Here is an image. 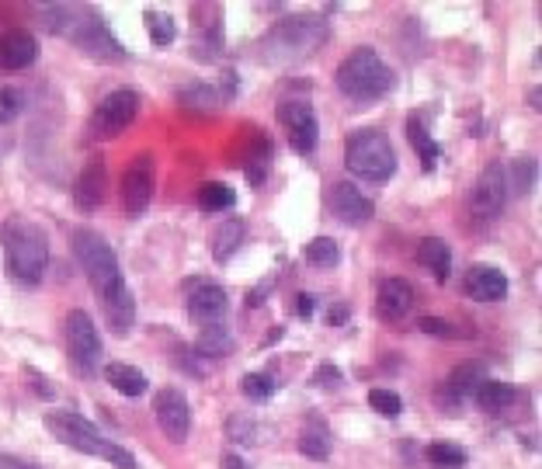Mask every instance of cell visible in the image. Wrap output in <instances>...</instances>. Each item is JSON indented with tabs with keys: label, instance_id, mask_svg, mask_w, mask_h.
<instances>
[{
	"label": "cell",
	"instance_id": "1",
	"mask_svg": "<svg viewBox=\"0 0 542 469\" xmlns=\"http://www.w3.org/2000/svg\"><path fill=\"white\" fill-rule=\"evenodd\" d=\"M73 254H77L91 289L98 292L112 331L119 337H126L136 320V299H133V292H129L126 278H122L119 258H115V251L108 247V240L94 230H77L73 233Z\"/></svg>",
	"mask_w": 542,
	"mask_h": 469
},
{
	"label": "cell",
	"instance_id": "2",
	"mask_svg": "<svg viewBox=\"0 0 542 469\" xmlns=\"http://www.w3.org/2000/svg\"><path fill=\"white\" fill-rule=\"evenodd\" d=\"M46 428L53 431L56 442H63L67 449H77L84 456L105 459L115 469H136L133 452H126L122 445L108 442L98 431V424H91L87 417H80L77 410H49L46 414Z\"/></svg>",
	"mask_w": 542,
	"mask_h": 469
},
{
	"label": "cell",
	"instance_id": "3",
	"mask_svg": "<svg viewBox=\"0 0 542 469\" xmlns=\"http://www.w3.org/2000/svg\"><path fill=\"white\" fill-rule=\"evenodd\" d=\"M4 258L14 282L39 285L49 268V244L46 233L28 219H7L4 226Z\"/></svg>",
	"mask_w": 542,
	"mask_h": 469
},
{
	"label": "cell",
	"instance_id": "4",
	"mask_svg": "<svg viewBox=\"0 0 542 469\" xmlns=\"http://www.w3.org/2000/svg\"><path fill=\"white\" fill-rule=\"evenodd\" d=\"M327 39V21L313 18V14H292L282 18L265 39V60L268 63H299L306 56H313Z\"/></svg>",
	"mask_w": 542,
	"mask_h": 469
},
{
	"label": "cell",
	"instance_id": "5",
	"mask_svg": "<svg viewBox=\"0 0 542 469\" xmlns=\"http://www.w3.org/2000/svg\"><path fill=\"white\" fill-rule=\"evenodd\" d=\"M334 80H338V91L351 101H379L393 91V70L369 46L344 56Z\"/></svg>",
	"mask_w": 542,
	"mask_h": 469
},
{
	"label": "cell",
	"instance_id": "6",
	"mask_svg": "<svg viewBox=\"0 0 542 469\" xmlns=\"http://www.w3.org/2000/svg\"><path fill=\"white\" fill-rule=\"evenodd\" d=\"M344 164L362 181H386L397 171V153H393V143L386 139V133H379V129H362V133H355L348 139V146H344Z\"/></svg>",
	"mask_w": 542,
	"mask_h": 469
},
{
	"label": "cell",
	"instance_id": "7",
	"mask_svg": "<svg viewBox=\"0 0 542 469\" xmlns=\"http://www.w3.org/2000/svg\"><path fill=\"white\" fill-rule=\"evenodd\" d=\"M70 39H73V46L84 49V53L94 56V60H105V63L126 60V49H122V42L115 39L112 28H108L105 21H101L94 11L77 14V18H73Z\"/></svg>",
	"mask_w": 542,
	"mask_h": 469
},
{
	"label": "cell",
	"instance_id": "8",
	"mask_svg": "<svg viewBox=\"0 0 542 469\" xmlns=\"http://www.w3.org/2000/svg\"><path fill=\"white\" fill-rule=\"evenodd\" d=\"M67 351H70V362L77 372L84 376H94L101 365V337L94 320L87 317L84 310H73L67 317Z\"/></svg>",
	"mask_w": 542,
	"mask_h": 469
},
{
	"label": "cell",
	"instance_id": "9",
	"mask_svg": "<svg viewBox=\"0 0 542 469\" xmlns=\"http://www.w3.org/2000/svg\"><path fill=\"white\" fill-rule=\"evenodd\" d=\"M139 112V98L129 87H119V91H112L105 101H101L98 108H94L91 115V136L94 139H112L119 136L122 129L129 126V122L136 119Z\"/></svg>",
	"mask_w": 542,
	"mask_h": 469
},
{
	"label": "cell",
	"instance_id": "10",
	"mask_svg": "<svg viewBox=\"0 0 542 469\" xmlns=\"http://www.w3.org/2000/svg\"><path fill=\"white\" fill-rule=\"evenodd\" d=\"M504 202H508V171L501 164H487L470 192V212L476 219H494L501 216Z\"/></svg>",
	"mask_w": 542,
	"mask_h": 469
},
{
	"label": "cell",
	"instance_id": "11",
	"mask_svg": "<svg viewBox=\"0 0 542 469\" xmlns=\"http://www.w3.org/2000/svg\"><path fill=\"white\" fill-rule=\"evenodd\" d=\"M226 306H230V299H226L223 285L216 282H205V278H195V282H188V292H185V310L192 320H199V324H219V320L226 317Z\"/></svg>",
	"mask_w": 542,
	"mask_h": 469
},
{
	"label": "cell",
	"instance_id": "12",
	"mask_svg": "<svg viewBox=\"0 0 542 469\" xmlns=\"http://www.w3.org/2000/svg\"><path fill=\"white\" fill-rule=\"evenodd\" d=\"M153 199V157L150 153H139L133 164L122 174V202H126L129 216L146 212V205Z\"/></svg>",
	"mask_w": 542,
	"mask_h": 469
},
{
	"label": "cell",
	"instance_id": "13",
	"mask_svg": "<svg viewBox=\"0 0 542 469\" xmlns=\"http://www.w3.org/2000/svg\"><path fill=\"white\" fill-rule=\"evenodd\" d=\"M278 119H282V126L289 129V143L296 153H313L317 150V115H313V108L306 105V101H285L282 108H278Z\"/></svg>",
	"mask_w": 542,
	"mask_h": 469
},
{
	"label": "cell",
	"instance_id": "14",
	"mask_svg": "<svg viewBox=\"0 0 542 469\" xmlns=\"http://www.w3.org/2000/svg\"><path fill=\"white\" fill-rule=\"evenodd\" d=\"M153 414H157L160 428L171 442H185L188 431H192V407L178 390H160L153 397Z\"/></svg>",
	"mask_w": 542,
	"mask_h": 469
},
{
	"label": "cell",
	"instance_id": "15",
	"mask_svg": "<svg viewBox=\"0 0 542 469\" xmlns=\"http://www.w3.org/2000/svg\"><path fill=\"white\" fill-rule=\"evenodd\" d=\"M105 188H108V164L101 157L87 160V167L77 178V188H73V202H77V209L94 212L101 202H105Z\"/></svg>",
	"mask_w": 542,
	"mask_h": 469
},
{
	"label": "cell",
	"instance_id": "16",
	"mask_svg": "<svg viewBox=\"0 0 542 469\" xmlns=\"http://www.w3.org/2000/svg\"><path fill=\"white\" fill-rule=\"evenodd\" d=\"M331 209L334 216L348 226H365L372 219V202L365 199L351 181H338V185L331 188Z\"/></svg>",
	"mask_w": 542,
	"mask_h": 469
},
{
	"label": "cell",
	"instance_id": "17",
	"mask_svg": "<svg viewBox=\"0 0 542 469\" xmlns=\"http://www.w3.org/2000/svg\"><path fill=\"white\" fill-rule=\"evenodd\" d=\"M39 56V42L25 28H11V32L0 35V67L4 70H25Z\"/></svg>",
	"mask_w": 542,
	"mask_h": 469
},
{
	"label": "cell",
	"instance_id": "18",
	"mask_svg": "<svg viewBox=\"0 0 542 469\" xmlns=\"http://www.w3.org/2000/svg\"><path fill=\"white\" fill-rule=\"evenodd\" d=\"M466 296L476 303H497L508 296V278L494 265H473L466 271Z\"/></svg>",
	"mask_w": 542,
	"mask_h": 469
},
{
	"label": "cell",
	"instance_id": "19",
	"mask_svg": "<svg viewBox=\"0 0 542 469\" xmlns=\"http://www.w3.org/2000/svg\"><path fill=\"white\" fill-rule=\"evenodd\" d=\"M410 306H414V289H410L404 278H386V282L379 285V303H376V310L383 313L386 320L407 317Z\"/></svg>",
	"mask_w": 542,
	"mask_h": 469
},
{
	"label": "cell",
	"instance_id": "20",
	"mask_svg": "<svg viewBox=\"0 0 542 469\" xmlns=\"http://www.w3.org/2000/svg\"><path fill=\"white\" fill-rule=\"evenodd\" d=\"M244 237H247V223H244V219H240V216L223 219V223L216 226V233H212V258H216V261H230L233 254L240 251Z\"/></svg>",
	"mask_w": 542,
	"mask_h": 469
},
{
	"label": "cell",
	"instance_id": "21",
	"mask_svg": "<svg viewBox=\"0 0 542 469\" xmlns=\"http://www.w3.org/2000/svg\"><path fill=\"white\" fill-rule=\"evenodd\" d=\"M417 265L428 268L431 275L438 278V282H445V278H449V271H452L449 244H445V240H438V237L421 240V247H417Z\"/></svg>",
	"mask_w": 542,
	"mask_h": 469
},
{
	"label": "cell",
	"instance_id": "22",
	"mask_svg": "<svg viewBox=\"0 0 542 469\" xmlns=\"http://www.w3.org/2000/svg\"><path fill=\"white\" fill-rule=\"evenodd\" d=\"M105 379L112 383L115 393H122V397H143L146 393V376L139 369L126 362H112L105 365Z\"/></svg>",
	"mask_w": 542,
	"mask_h": 469
},
{
	"label": "cell",
	"instance_id": "23",
	"mask_svg": "<svg viewBox=\"0 0 542 469\" xmlns=\"http://www.w3.org/2000/svg\"><path fill=\"white\" fill-rule=\"evenodd\" d=\"M473 400L480 403V410H487V414H497V410H508L511 403H515V386L501 383V379H483V383L476 386Z\"/></svg>",
	"mask_w": 542,
	"mask_h": 469
},
{
	"label": "cell",
	"instance_id": "24",
	"mask_svg": "<svg viewBox=\"0 0 542 469\" xmlns=\"http://www.w3.org/2000/svg\"><path fill=\"white\" fill-rule=\"evenodd\" d=\"M483 379H487V376H483V365L480 362H466V365H459V369L449 376V383H445V393H449L452 403H459V400L473 397L476 386H480Z\"/></svg>",
	"mask_w": 542,
	"mask_h": 469
},
{
	"label": "cell",
	"instance_id": "25",
	"mask_svg": "<svg viewBox=\"0 0 542 469\" xmlns=\"http://www.w3.org/2000/svg\"><path fill=\"white\" fill-rule=\"evenodd\" d=\"M178 101H181V108H188V112H202V115H212L219 108V94H216V87H209V84L181 87Z\"/></svg>",
	"mask_w": 542,
	"mask_h": 469
},
{
	"label": "cell",
	"instance_id": "26",
	"mask_svg": "<svg viewBox=\"0 0 542 469\" xmlns=\"http://www.w3.org/2000/svg\"><path fill=\"white\" fill-rule=\"evenodd\" d=\"M407 136H410V143L417 146V153H421L424 171H435V164L442 160V146L431 143V136H428V129H424V122H421V119H410V122H407Z\"/></svg>",
	"mask_w": 542,
	"mask_h": 469
},
{
	"label": "cell",
	"instance_id": "27",
	"mask_svg": "<svg viewBox=\"0 0 542 469\" xmlns=\"http://www.w3.org/2000/svg\"><path fill=\"white\" fill-rule=\"evenodd\" d=\"M230 348H233V337L226 327H219V324H209V327H202V334H199V341H195V351L205 358H216V355H230Z\"/></svg>",
	"mask_w": 542,
	"mask_h": 469
},
{
	"label": "cell",
	"instance_id": "28",
	"mask_svg": "<svg viewBox=\"0 0 542 469\" xmlns=\"http://www.w3.org/2000/svg\"><path fill=\"white\" fill-rule=\"evenodd\" d=\"M233 202H237V195H233V188L223 185V181H209V185L199 188L202 212H226V209H233Z\"/></svg>",
	"mask_w": 542,
	"mask_h": 469
},
{
	"label": "cell",
	"instance_id": "29",
	"mask_svg": "<svg viewBox=\"0 0 542 469\" xmlns=\"http://www.w3.org/2000/svg\"><path fill=\"white\" fill-rule=\"evenodd\" d=\"M146 35H150L153 46H171L178 39V28H174V18L164 11H146Z\"/></svg>",
	"mask_w": 542,
	"mask_h": 469
},
{
	"label": "cell",
	"instance_id": "30",
	"mask_svg": "<svg viewBox=\"0 0 542 469\" xmlns=\"http://www.w3.org/2000/svg\"><path fill=\"white\" fill-rule=\"evenodd\" d=\"M226 438L237 442V445H258L261 442V424L247 414H233L230 421H226Z\"/></svg>",
	"mask_w": 542,
	"mask_h": 469
},
{
	"label": "cell",
	"instance_id": "31",
	"mask_svg": "<svg viewBox=\"0 0 542 469\" xmlns=\"http://www.w3.org/2000/svg\"><path fill=\"white\" fill-rule=\"evenodd\" d=\"M306 261H310L313 268H334L341 261V247L334 244L331 237H317L306 244Z\"/></svg>",
	"mask_w": 542,
	"mask_h": 469
},
{
	"label": "cell",
	"instance_id": "32",
	"mask_svg": "<svg viewBox=\"0 0 542 469\" xmlns=\"http://www.w3.org/2000/svg\"><path fill=\"white\" fill-rule=\"evenodd\" d=\"M428 463L438 469H459V466H466V452L459 449V445L435 442V445H428Z\"/></svg>",
	"mask_w": 542,
	"mask_h": 469
},
{
	"label": "cell",
	"instance_id": "33",
	"mask_svg": "<svg viewBox=\"0 0 542 469\" xmlns=\"http://www.w3.org/2000/svg\"><path fill=\"white\" fill-rule=\"evenodd\" d=\"M299 452L310 459H327L331 456V438H327V431H306V435H299Z\"/></svg>",
	"mask_w": 542,
	"mask_h": 469
},
{
	"label": "cell",
	"instance_id": "34",
	"mask_svg": "<svg viewBox=\"0 0 542 469\" xmlns=\"http://www.w3.org/2000/svg\"><path fill=\"white\" fill-rule=\"evenodd\" d=\"M240 393L251 400H268L275 393V379L265 376V372H251V376L240 379Z\"/></svg>",
	"mask_w": 542,
	"mask_h": 469
},
{
	"label": "cell",
	"instance_id": "35",
	"mask_svg": "<svg viewBox=\"0 0 542 469\" xmlns=\"http://www.w3.org/2000/svg\"><path fill=\"white\" fill-rule=\"evenodd\" d=\"M25 108V98H21L18 87H0V126L14 122Z\"/></svg>",
	"mask_w": 542,
	"mask_h": 469
},
{
	"label": "cell",
	"instance_id": "36",
	"mask_svg": "<svg viewBox=\"0 0 542 469\" xmlns=\"http://www.w3.org/2000/svg\"><path fill=\"white\" fill-rule=\"evenodd\" d=\"M369 407L376 410V414H383V417H400V410H404V400H400L393 390H372L369 393Z\"/></svg>",
	"mask_w": 542,
	"mask_h": 469
},
{
	"label": "cell",
	"instance_id": "37",
	"mask_svg": "<svg viewBox=\"0 0 542 469\" xmlns=\"http://www.w3.org/2000/svg\"><path fill=\"white\" fill-rule=\"evenodd\" d=\"M511 174H515V185H508V188H515L518 195H529L532 185H536V160H529V157L515 160Z\"/></svg>",
	"mask_w": 542,
	"mask_h": 469
},
{
	"label": "cell",
	"instance_id": "38",
	"mask_svg": "<svg viewBox=\"0 0 542 469\" xmlns=\"http://www.w3.org/2000/svg\"><path fill=\"white\" fill-rule=\"evenodd\" d=\"M39 11V18H42V25L49 28V32H63L67 28V21H73V14H70V7H63V4H39L35 7Z\"/></svg>",
	"mask_w": 542,
	"mask_h": 469
},
{
	"label": "cell",
	"instance_id": "39",
	"mask_svg": "<svg viewBox=\"0 0 542 469\" xmlns=\"http://www.w3.org/2000/svg\"><path fill=\"white\" fill-rule=\"evenodd\" d=\"M421 331L431 334V337H456V331H452L445 320H435V317H424L421 320Z\"/></svg>",
	"mask_w": 542,
	"mask_h": 469
},
{
	"label": "cell",
	"instance_id": "40",
	"mask_svg": "<svg viewBox=\"0 0 542 469\" xmlns=\"http://www.w3.org/2000/svg\"><path fill=\"white\" fill-rule=\"evenodd\" d=\"M313 383H317V386H338V383H341L338 365H320L317 376H313Z\"/></svg>",
	"mask_w": 542,
	"mask_h": 469
},
{
	"label": "cell",
	"instance_id": "41",
	"mask_svg": "<svg viewBox=\"0 0 542 469\" xmlns=\"http://www.w3.org/2000/svg\"><path fill=\"white\" fill-rule=\"evenodd\" d=\"M28 379H32V390L39 393L42 400H53V386L46 383V376L42 372H35V369H28Z\"/></svg>",
	"mask_w": 542,
	"mask_h": 469
},
{
	"label": "cell",
	"instance_id": "42",
	"mask_svg": "<svg viewBox=\"0 0 542 469\" xmlns=\"http://www.w3.org/2000/svg\"><path fill=\"white\" fill-rule=\"evenodd\" d=\"M292 313H296V317H310V313H313V296H310V292H299V296H296V303H292Z\"/></svg>",
	"mask_w": 542,
	"mask_h": 469
},
{
	"label": "cell",
	"instance_id": "43",
	"mask_svg": "<svg viewBox=\"0 0 542 469\" xmlns=\"http://www.w3.org/2000/svg\"><path fill=\"white\" fill-rule=\"evenodd\" d=\"M0 469H35L32 463H25V459H14V456H0Z\"/></svg>",
	"mask_w": 542,
	"mask_h": 469
},
{
	"label": "cell",
	"instance_id": "44",
	"mask_svg": "<svg viewBox=\"0 0 542 469\" xmlns=\"http://www.w3.org/2000/svg\"><path fill=\"white\" fill-rule=\"evenodd\" d=\"M223 91H226V98H233V94H237V73H233V70L223 73Z\"/></svg>",
	"mask_w": 542,
	"mask_h": 469
},
{
	"label": "cell",
	"instance_id": "45",
	"mask_svg": "<svg viewBox=\"0 0 542 469\" xmlns=\"http://www.w3.org/2000/svg\"><path fill=\"white\" fill-rule=\"evenodd\" d=\"M223 469H247V463H244L240 456H233V452H230V456H223Z\"/></svg>",
	"mask_w": 542,
	"mask_h": 469
},
{
	"label": "cell",
	"instance_id": "46",
	"mask_svg": "<svg viewBox=\"0 0 542 469\" xmlns=\"http://www.w3.org/2000/svg\"><path fill=\"white\" fill-rule=\"evenodd\" d=\"M327 320H331V324H344V320H348V310H344V306H334V310L327 313Z\"/></svg>",
	"mask_w": 542,
	"mask_h": 469
}]
</instances>
